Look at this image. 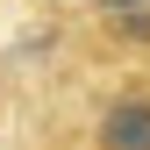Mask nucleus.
<instances>
[{
    "mask_svg": "<svg viewBox=\"0 0 150 150\" xmlns=\"http://www.w3.org/2000/svg\"><path fill=\"white\" fill-rule=\"evenodd\" d=\"M57 150H150V71H122L93 93L79 136Z\"/></svg>",
    "mask_w": 150,
    "mask_h": 150,
    "instance_id": "nucleus-1",
    "label": "nucleus"
}]
</instances>
